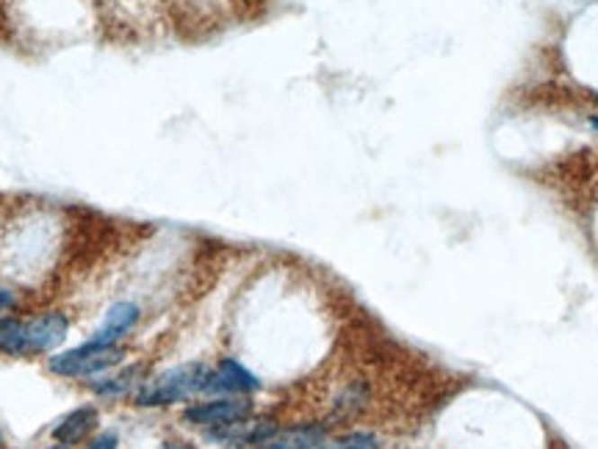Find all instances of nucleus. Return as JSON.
Here are the masks:
<instances>
[{
	"label": "nucleus",
	"instance_id": "obj_1",
	"mask_svg": "<svg viewBox=\"0 0 598 449\" xmlns=\"http://www.w3.org/2000/svg\"><path fill=\"white\" fill-rule=\"evenodd\" d=\"M67 328H69V322L64 314H58V310L37 317L31 322L4 319L0 322V353H6V355L50 353L67 338Z\"/></svg>",
	"mask_w": 598,
	"mask_h": 449
},
{
	"label": "nucleus",
	"instance_id": "obj_2",
	"mask_svg": "<svg viewBox=\"0 0 598 449\" xmlns=\"http://www.w3.org/2000/svg\"><path fill=\"white\" fill-rule=\"evenodd\" d=\"M208 377H210V369L205 364H200V361L181 364V366L166 369L164 374L147 380L142 391L136 394V402L142 408H161V405H172V402H183V400L205 391Z\"/></svg>",
	"mask_w": 598,
	"mask_h": 449
},
{
	"label": "nucleus",
	"instance_id": "obj_3",
	"mask_svg": "<svg viewBox=\"0 0 598 449\" xmlns=\"http://www.w3.org/2000/svg\"><path fill=\"white\" fill-rule=\"evenodd\" d=\"M122 358H125V347L86 341L76 350H67V353L50 358L48 366L53 374H61V377H92V374L114 369Z\"/></svg>",
	"mask_w": 598,
	"mask_h": 449
},
{
	"label": "nucleus",
	"instance_id": "obj_4",
	"mask_svg": "<svg viewBox=\"0 0 598 449\" xmlns=\"http://www.w3.org/2000/svg\"><path fill=\"white\" fill-rule=\"evenodd\" d=\"M253 405L247 400H210V402H200L186 408L183 422L197 425V427H228L236 422H244L250 417Z\"/></svg>",
	"mask_w": 598,
	"mask_h": 449
},
{
	"label": "nucleus",
	"instance_id": "obj_5",
	"mask_svg": "<svg viewBox=\"0 0 598 449\" xmlns=\"http://www.w3.org/2000/svg\"><path fill=\"white\" fill-rule=\"evenodd\" d=\"M258 389H261V380L233 358H225L217 372H210L205 383V391H219V394H247Z\"/></svg>",
	"mask_w": 598,
	"mask_h": 449
},
{
	"label": "nucleus",
	"instance_id": "obj_6",
	"mask_svg": "<svg viewBox=\"0 0 598 449\" xmlns=\"http://www.w3.org/2000/svg\"><path fill=\"white\" fill-rule=\"evenodd\" d=\"M138 322V308L133 302H117L109 308L103 325L94 330V336L89 341L94 344H114L120 336H125L128 330H133V325Z\"/></svg>",
	"mask_w": 598,
	"mask_h": 449
},
{
	"label": "nucleus",
	"instance_id": "obj_7",
	"mask_svg": "<svg viewBox=\"0 0 598 449\" xmlns=\"http://www.w3.org/2000/svg\"><path fill=\"white\" fill-rule=\"evenodd\" d=\"M97 422H100V413L94 410V408H78V410H73V413H67V417L56 425V430H53V438L61 444V446H76V444H81L94 427H97Z\"/></svg>",
	"mask_w": 598,
	"mask_h": 449
},
{
	"label": "nucleus",
	"instance_id": "obj_8",
	"mask_svg": "<svg viewBox=\"0 0 598 449\" xmlns=\"http://www.w3.org/2000/svg\"><path fill=\"white\" fill-rule=\"evenodd\" d=\"M142 372H145V366H130V369H125L117 377H109V380H103V383H94L92 391L100 394V397H125L138 383Z\"/></svg>",
	"mask_w": 598,
	"mask_h": 449
},
{
	"label": "nucleus",
	"instance_id": "obj_9",
	"mask_svg": "<svg viewBox=\"0 0 598 449\" xmlns=\"http://www.w3.org/2000/svg\"><path fill=\"white\" fill-rule=\"evenodd\" d=\"M316 441H319V433H313V430H291V433H283V436L274 433L258 449H310Z\"/></svg>",
	"mask_w": 598,
	"mask_h": 449
},
{
	"label": "nucleus",
	"instance_id": "obj_10",
	"mask_svg": "<svg viewBox=\"0 0 598 449\" xmlns=\"http://www.w3.org/2000/svg\"><path fill=\"white\" fill-rule=\"evenodd\" d=\"M338 449H374V438L371 436H352Z\"/></svg>",
	"mask_w": 598,
	"mask_h": 449
},
{
	"label": "nucleus",
	"instance_id": "obj_11",
	"mask_svg": "<svg viewBox=\"0 0 598 449\" xmlns=\"http://www.w3.org/2000/svg\"><path fill=\"white\" fill-rule=\"evenodd\" d=\"M120 446V438H117V433H105V436H100L92 446H86V449H117Z\"/></svg>",
	"mask_w": 598,
	"mask_h": 449
},
{
	"label": "nucleus",
	"instance_id": "obj_12",
	"mask_svg": "<svg viewBox=\"0 0 598 449\" xmlns=\"http://www.w3.org/2000/svg\"><path fill=\"white\" fill-rule=\"evenodd\" d=\"M12 302H14L12 292H4V289H0V310H4V308H9Z\"/></svg>",
	"mask_w": 598,
	"mask_h": 449
},
{
	"label": "nucleus",
	"instance_id": "obj_13",
	"mask_svg": "<svg viewBox=\"0 0 598 449\" xmlns=\"http://www.w3.org/2000/svg\"><path fill=\"white\" fill-rule=\"evenodd\" d=\"M593 125H595V128H598V117H595V120H593Z\"/></svg>",
	"mask_w": 598,
	"mask_h": 449
},
{
	"label": "nucleus",
	"instance_id": "obj_14",
	"mask_svg": "<svg viewBox=\"0 0 598 449\" xmlns=\"http://www.w3.org/2000/svg\"><path fill=\"white\" fill-rule=\"evenodd\" d=\"M53 449H64V446H53Z\"/></svg>",
	"mask_w": 598,
	"mask_h": 449
}]
</instances>
